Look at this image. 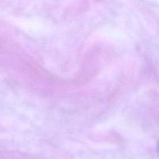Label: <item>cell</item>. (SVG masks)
Returning <instances> with one entry per match:
<instances>
[]
</instances>
